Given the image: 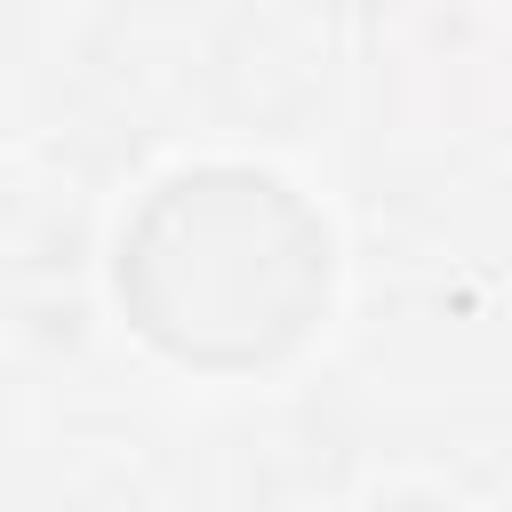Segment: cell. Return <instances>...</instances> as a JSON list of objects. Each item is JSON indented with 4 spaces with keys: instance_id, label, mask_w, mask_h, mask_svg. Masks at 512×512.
Instances as JSON below:
<instances>
[{
    "instance_id": "obj_1",
    "label": "cell",
    "mask_w": 512,
    "mask_h": 512,
    "mask_svg": "<svg viewBox=\"0 0 512 512\" xmlns=\"http://www.w3.org/2000/svg\"><path fill=\"white\" fill-rule=\"evenodd\" d=\"M120 288L184 360H264L328 296V232L288 184L200 168L152 192L120 240Z\"/></svg>"
}]
</instances>
